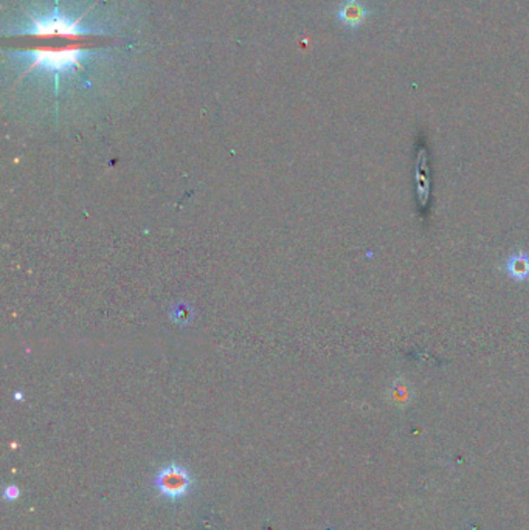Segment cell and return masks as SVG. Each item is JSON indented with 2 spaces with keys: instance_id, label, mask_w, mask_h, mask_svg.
<instances>
[{
  "instance_id": "52a82bcc",
  "label": "cell",
  "mask_w": 529,
  "mask_h": 530,
  "mask_svg": "<svg viewBox=\"0 0 529 530\" xmlns=\"http://www.w3.org/2000/svg\"><path fill=\"white\" fill-rule=\"evenodd\" d=\"M394 400L398 403H405L408 400V392L405 387H394Z\"/></svg>"
},
{
  "instance_id": "277c9868",
  "label": "cell",
  "mask_w": 529,
  "mask_h": 530,
  "mask_svg": "<svg viewBox=\"0 0 529 530\" xmlns=\"http://www.w3.org/2000/svg\"><path fill=\"white\" fill-rule=\"evenodd\" d=\"M504 272L512 281L526 282L529 281V253H514L504 263Z\"/></svg>"
},
{
  "instance_id": "5b68a950",
  "label": "cell",
  "mask_w": 529,
  "mask_h": 530,
  "mask_svg": "<svg viewBox=\"0 0 529 530\" xmlns=\"http://www.w3.org/2000/svg\"><path fill=\"white\" fill-rule=\"evenodd\" d=\"M368 16V11L365 6L359 2V0H346L344 5L340 6L337 13V18L341 24L346 27H359L362 25L365 19Z\"/></svg>"
},
{
  "instance_id": "8992f818",
  "label": "cell",
  "mask_w": 529,
  "mask_h": 530,
  "mask_svg": "<svg viewBox=\"0 0 529 530\" xmlns=\"http://www.w3.org/2000/svg\"><path fill=\"white\" fill-rule=\"evenodd\" d=\"M4 498L8 499V501L18 499L19 498V489L16 487V485H8V487H6L5 491H4Z\"/></svg>"
},
{
  "instance_id": "3957f363",
  "label": "cell",
  "mask_w": 529,
  "mask_h": 530,
  "mask_svg": "<svg viewBox=\"0 0 529 530\" xmlns=\"http://www.w3.org/2000/svg\"><path fill=\"white\" fill-rule=\"evenodd\" d=\"M195 479L192 475L181 464H169L160 468L154 477V487L162 496L177 501L190 493Z\"/></svg>"
},
{
  "instance_id": "6da1fadb",
  "label": "cell",
  "mask_w": 529,
  "mask_h": 530,
  "mask_svg": "<svg viewBox=\"0 0 529 530\" xmlns=\"http://www.w3.org/2000/svg\"><path fill=\"white\" fill-rule=\"evenodd\" d=\"M18 55L28 58L30 69L39 70L47 74H53L55 87H59V79L63 74L70 73L72 70L83 69L86 59L95 55L93 50L84 48H67V50H32L19 51Z\"/></svg>"
},
{
  "instance_id": "7a4b0ae2",
  "label": "cell",
  "mask_w": 529,
  "mask_h": 530,
  "mask_svg": "<svg viewBox=\"0 0 529 530\" xmlns=\"http://www.w3.org/2000/svg\"><path fill=\"white\" fill-rule=\"evenodd\" d=\"M28 27L14 32V34H33V36H53V34H64V36H83V34H98L101 32L86 28L81 25L79 19H72L67 16L61 10L56 8L51 10L48 14L44 16H30Z\"/></svg>"
}]
</instances>
